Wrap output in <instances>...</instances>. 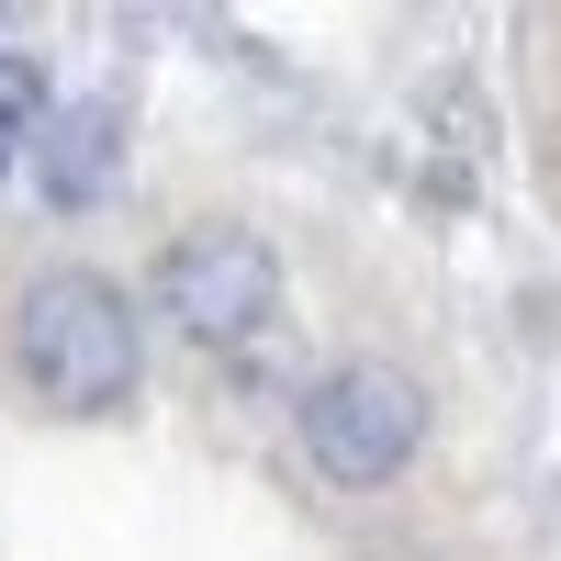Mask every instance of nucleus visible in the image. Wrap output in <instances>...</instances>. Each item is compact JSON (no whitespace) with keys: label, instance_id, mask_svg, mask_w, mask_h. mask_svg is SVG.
Instances as JSON below:
<instances>
[{"label":"nucleus","instance_id":"1","mask_svg":"<svg viewBox=\"0 0 561 561\" xmlns=\"http://www.w3.org/2000/svg\"><path fill=\"white\" fill-rule=\"evenodd\" d=\"M12 370H23V393L45 415L102 427V415H124L135 382H147V325H135V304L102 270H45L12 304Z\"/></svg>","mask_w":561,"mask_h":561},{"label":"nucleus","instance_id":"2","mask_svg":"<svg viewBox=\"0 0 561 561\" xmlns=\"http://www.w3.org/2000/svg\"><path fill=\"white\" fill-rule=\"evenodd\" d=\"M427 449V382L393 359H348L304 393V460L348 494H382L404 460Z\"/></svg>","mask_w":561,"mask_h":561},{"label":"nucleus","instance_id":"3","mask_svg":"<svg viewBox=\"0 0 561 561\" xmlns=\"http://www.w3.org/2000/svg\"><path fill=\"white\" fill-rule=\"evenodd\" d=\"M158 325H180L192 348H248L280 325V259L248 225H192L158 248Z\"/></svg>","mask_w":561,"mask_h":561},{"label":"nucleus","instance_id":"4","mask_svg":"<svg viewBox=\"0 0 561 561\" xmlns=\"http://www.w3.org/2000/svg\"><path fill=\"white\" fill-rule=\"evenodd\" d=\"M34 192L57 203V214H90V203H113L124 192V102H57L45 113V135H34Z\"/></svg>","mask_w":561,"mask_h":561},{"label":"nucleus","instance_id":"5","mask_svg":"<svg viewBox=\"0 0 561 561\" xmlns=\"http://www.w3.org/2000/svg\"><path fill=\"white\" fill-rule=\"evenodd\" d=\"M0 169H12V135H0Z\"/></svg>","mask_w":561,"mask_h":561}]
</instances>
